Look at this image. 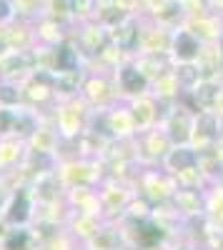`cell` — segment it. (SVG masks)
<instances>
[{
    "instance_id": "obj_1",
    "label": "cell",
    "mask_w": 223,
    "mask_h": 250,
    "mask_svg": "<svg viewBox=\"0 0 223 250\" xmlns=\"http://www.w3.org/2000/svg\"><path fill=\"white\" fill-rule=\"evenodd\" d=\"M173 53H176L178 60H183V62L196 60V55H198V40H196L191 33L180 30V33L176 35V40H173Z\"/></svg>"
},
{
    "instance_id": "obj_2",
    "label": "cell",
    "mask_w": 223,
    "mask_h": 250,
    "mask_svg": "<svg viewBox=\"0 0 223 250\" xmlns=\"http://www.w3.org/2000/svg\"><path fill=\"white\" fill-rule=\"evenodd\" d=\"M168 165L173 170H188V168L196 165V153L188 150V148H176L168 158Z\"/></svg>"
},
{
    "instance_id": "obj_3",
    "label": "cell",
    "mask_w": 223,
    "mask_h": 250,
    "mask_svg": "<svg viewBox=\"0 0 223 250\" xmlns=\"http://www.w3.org/2000/svg\"><path fill=\"white\" fill-rule=\"evenodd\" d=\"M120 83H123V88L128 93H138V90L146 88V78L140 75L135 68H126L123 73H120Z\"/></svg>"
},
{
    "instance_id": "obj_4",
    "label": "cell",
    "mask_w": 223,
    "mask_h": 250,
    "mask_svg": "<svg viewBox=\"0 0 223 250\" xmlns=\"http://www.w3.org/2000/svg\"><path fill=\"white\" fill-rule=\"evenodd\" d=\"M196 130H201V138H213L216 135V120L211 115H201L196 123Z\"/></svg>"
},
{
    "instance_id": "obj_5",
    "label": "cell",
    "mask_w": 223,
    "mask_h": 250,
    "mask_svg": "<svg viewBox=\"0 0 223 250\" xmlns=\"http://www.w3.org/2000/svg\"><path fill=\"white\" fill-rule=\"evenodd\" d=\"M196 98H198L201 105H211L213 98H216V85H211V83L201 85V88H198V93H196Z\"/></svg>"
},
{
    "instance_id": "obj_6",
    "label": "cell",
    "mask_w": 223,
    "mask_h": 250,
    "mask_svg": "<svg viewBox=\"0 0 223 250\" xmlns=\"http://www.w3.org/2000/svg\"><path fill=\"white\" fill-rule=\"evenodd\" d=\"M198 78V70L193 65H183V68H178V80L180 83H186V85H191V83H196Z\"/></svg>"
},
{
    "instance_id": "obj_7",
    "label": "cell",
    "mask_w": 223,
    "mask_h": 250,
    "mask_svg": "<svg viewBox=\"0 0 223 250\" xmlns=\"http://www.w3.org/2000/svg\"><path fill=\"white\" fill-rule=\"evenodd\" d=\"M160 228H156V225H146L143 230H140V240L143 243H156V240H160Z\"/></svg>"
}]
</instances>
